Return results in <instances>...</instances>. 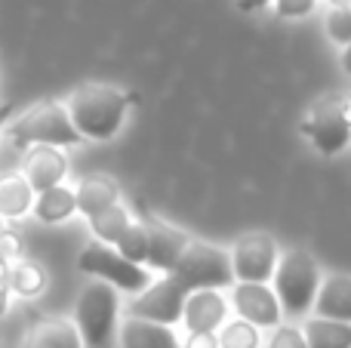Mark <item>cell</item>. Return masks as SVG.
<instances>
[{"instance_id":"obj_1","label":"cell","mask_w":351,"mask_h":348,"mask_svg":"<svg viewBox=\"0 0 351 348\" xmlns=\"http://www.w3.org/2000/svg\"><path fill=\"white\" fill-rule=\"evenodd\" d=\"M71 123L77 127L80 139L108 142L121 133L130 108V92L111 84H80L65 102Z\"/></svg>"},{"instance_id":"obj_2","label":"cell","mask_w":351,"mask_h":348,"mask_svg":"<svg viewBox=\"0 0 351 348\" xmlns=\"http://www.w3.org/2000/svg\"><path fill=\"white\" fill-rule=\"evenodd\" d=\"M12 145L16 148H31V145H53V148H71L80 142L77 127L71 123L65 102H37L28 111L16 117L6 127Z\"/></svg>"},{"instance_id":"obj_3","label":"cell","mask_w":351,"mask_h":348,"mask_svg":"<svg viewBox=\"0 0 351 348\" xmlns=\"http://www.w3.org/2000/svg\"><path fill=\"white\" fill-rule=\"evenodd\" d=\"M117 314L121 299L117 290L105 281H90L77 296L74 306V327H77L84 348H111L117 333Z\"/></svg>"},{"instance_id":"obj_4","label":"cell","mask_w":351,"mask_h":348,"mask_svg":"<svg viewBox=\"0 0 351 348\" xmlns=\"http://www.w3.org/2000/svg\"><path fill=\"white\" fill-rule=\"evenodd\" d=\"M271 281H274V293L280 299V312L299 318V314H305L315 306L317 287H321V271H317V262L311 253L290 250L278 259Z\"/></svg>"},{"instance_id":"obj_5","label":"cell","mask_w":351,"mask_h":348,"mask_svg":"<svg viewBox=\"0 0 351 348\" xmlns=\"http://www.w3.org/2000/svg\"><path fill=\"white\" fill-rule=\"evenodd\" d=\"M176 281L191 293V290H222L234 284L231 256L222 247L204 244V240H188L179 265L170 271Z\"/></svg>"},{"instance_id":"obj_6","label":"cell","mask_w":351,"mask_h":348,"mask_svg":"<svg viewBox=\"0 0 351 348\" xmlns=\"http://www.w3.org/2000/svg\"><path fill=\"white\" fill-rule=\"evenodd\" d=\"M77 269L84 275H93L99 281L111 284L121 293H133V296L152 284V275L145 271V265L127 259L117 247L105 244V240H93V244L84 247V253L77 259Z\"/></svg>"},{"instance_id":"obj_7","label":"cell","mask_w":351,"mask_h":348,"mask_svg":"<svg viewBox=\"0 0 351 348\" xmlns=\"http://www.w3.org/2000/svg\"><path fill=\"white\" fill-rule=\"evenodd\" d=\"M299 133L308 136L315 142V148L327 158L346 151L351 142V121L342 108V96L339 99H321L308 114L299 123Z\"/></svg>"},{"instance_id":"obj_8","label":"cell","mask_w":351,"mask_h":348,"mask_svg":"<svg viewBox=\"0 0 351 348\" xmlns=\"http://www.w3.org/2000/svg\"><path fill=\"white\" fill-rule=\"evenodd\" d=\"M185 299H188V290L182 287L173 275H164L160 281H152L145 290L136 293V299L130 302L127 314L130 318H145V321H154V324L173 327L182 321Z\"/></svg>"},{"instance_id":"obj_9","label":"cell","mask_w":351,"mask_h":348,"mask_svg":"<svg viewBox=\"0 0 351 348\" xmlns=\"http://www.w3.org/2000/svg\"><path fill=\"white\" fill-rule=\"evenodd\" d=\"M278 265V244L271 234L265 232H250L234 240L231 250V269H234V281H253L268 284Z\"/></svg>"},{"instance_id":"obj_10","label":"cell","mask_w":351,"mask_h":348,"mask_svg":"<svg viewBox=\"0 0 351 348\" xmlns=\"http://www.w3.org/2000/svg\"><path fill=\"white\" fill-rule=\"evenodd\" d=\"M231 302H234L237 314L256 327H278L280 324V299L268 284L253 281H237L231 290Z\"/></svg>"},{"instance_id":"obj_11","label":"cell","mask_w":351,"mask_h":348,"mask_svg":"<svg viewBox=\"0 0 351 348\" xmlns=\"http://www.w3.org/2000/svg\"><path fill=\"white\" fill-rule=\"evenodd\" d=\"M145 238H148V256H145V265L154 271H164V275H170V271L179 265L182 253H185L188 247V234L179 232V228L167 225V222L154 219V216H148L145 222Z\"/></svg>"},{"instance_id":"obj_12","label":"cell","mask_w":351,"mask_h":348,"mask_svg":"<svg viewBox=\"0 0 351 348\" xmlns=\"http://www.w3.org/2000/svg\"><path fill=\"white\" fill-rule=\"evenodd\" d=\"M22 176L28 179V185L34 191L53 188V185L65 182L68 160H65V154H62V148H53V145H31V148H25Z\"/></svg>"},{"instance_id":"obj_13","label":"cell","mask_w":351,"mask_h":348,"mask_svg":"<svg viewBox=\"0 0 351 348\" xmlns=\"http://www.w3.org/2000/svg\"><path fill=\"white\" fill-rule=\"evenodd\" d=\"M228 306L219 296V290H191L185 299L182 324L188 333H216L225 324Z\"/></svg>"},{"instance_id":"obj_14","label":"cell","mask_w":351,"mask_h":348,"mask_svg":"<svg viewBox=\"0 0 351 348\" xmlns=\"http://www.w3.org/2000/svg\"><path fill=\"white\" fill-rule=\"evenodd\" d=\"M22 348H84L74 321L65 318H43L28 327Z\"/></svg>"},{"instance_id":"obj_15","label":"cell","mask_w":351,"mask_h":348,"mask_svg":"<svg viewBox=\"0 0 351 348\" xmlns=\"http://www.w3.org/2000/svg\"><path fill=\"white\" fill-rule=\"evenodd\" d=\"M121 348H182L173 327L145 318H130L121 324Z\"/></svg>"},{"instance_id":"obj_16","label":"cell","mask_w":351,"mask_h":348,"mask_svg":"<svg viewBox=\"0 0 351 348\" xmlns=\"http://www.w3.org/2000/svg\"><path fill=\"white\" fill-rule=\"evenodd\" d=\"M37 222L43 225H59V222L71 219L77 213V197H74V188H68L65 182L53 185V188H43L34 195V207H31Z\"/></svg>"},{"instance_id":"obj_17","label":"cell","mask_w":351,"mask_h":348,"mask_svg":"<svg viewBox=\"0 0 351 348\" xmlns=\"http://www.w3.org/2000/svg\"><path fill=\"white\" fill-rule=\"evenodd\" d=\"M317 318H333L351 324V277L348 275H333L317 287L315 306Z\"/></svg>"},{"instance_id":"obj_18","label":"cell","mask_w":351,"mask_h":348,"mask_svg":"<svg viewBox=\"0 0 351 348\" xmlns=\"http://www.w3.org/2000/svg\"><path fill=\"white\" fill-rule=\"evenodd\" d=\"M37 191L28 185V179L19 176H0V219H22L34 207Z\"/></svg>"},{"instance_id":"obj_19","label":"cell","mask_w":351,"mask_h":348,"mask_svg":"<svg viewBox=\"0 0 351 348\" xmlns=\"http://www.w3.org/2000/svg\"><path fill=\"white\" fill-rule=\"evenodd\" d=\"M74 197H77V213L93 216L111 203H121V188L105 176H90L74 188Z\"/></svg>"},{"instance_id":"obj_20","label":"cell","mask_w":351,"mask_h":348,"mask_svg":"<svg viewBox=\"0 0 351 348\" xmlns=\"http://www.w3.org/2000/svg\"><path fill=\"white\" fill-rule=\"evenodd\" d=\"M302 336L308 348H351V324L333 318H311Z\"/></svg>"},{"instance_id":"obj_21","label":"cell","mask_w":351,"mask_h":348,"mask_svg":"<svg viewBox=\"0 0 351 348\" xmlns=\"http://www.w3.org/2000/svg\"><path fill=\"white\" fill-rule=\"evenodd\" d=\"M86 222H90V232L96 234V240L114 244V240L121 238L123 228L133 222V216H130L121 203H111V207H105V210H99V213L86 216Z\"/></svg>"},{"instance_id":"obj_22","label":"cell","mask_w":351,"mask_h":348,"mask_svg":"<svg viewBox=\"0 0 351 348\" xmlns=\"http://www.w3.org/2000/svg\"><path fill=\"white\" fill-rule=\"evenodd\" d=\"M6 275H10V290L19 296H37L43 290V281H47L43 269L34 262H19V265H12Z\"/></svg>"},{"instance_id":"obj_23","label":"cell","mask_w":351,"mask_h":348,"mask_svg":"<svg viewBox=\"0 0 351 348\" xmlns=\"http://www.w3.org/2000/svg\"><path fill=\"white\" fill-rule=\"evenodd\" d=\"M111 247H117V250H121L127 259H133V262L145 265V256H148V238H145V225L133 219L127 228H123V232H121V238H117Z\"/></svg>"},{"instance_id":"obj_24","label":"cell","mask_w":351,"mask_h":348,"mask_svg":"<svg viewBox=\"0 0 351 348\" xmlns=\"http://www.w3.org/2000/svg\"><path fill=\"white\" fill-rule=\"evenodd\" d=\"M219 348H259V327L250 321H231L219 333Z\"/></svg>"},{"instance_id":"obj_25","label":"cell","mask_w":351,"mask_h":348,"mask_svg":"<svg viewBox=\"0 0 351 348\" xmlns=\"http://www.w3.org/2000/svg\"><path fill=\"white\" fill-rule=\"evenodd\" d=\"M327 34L342 47L351 40V0H330Z\"/></svg>"},{"instance_id":"obj_26","label":"cell","mask_w":351,"mask_h":348,"mask_svg":"<svg viewBox=\"0 0 351 348\" xmlns=\"http://www.w3.org/2000/svg\"><path fill=\"white\" fill-rule=\"evenodd\" d=\"M268 348H308V345H305L302 330H296V327H280V330L271 333Z\"/></svg>"},{"instance_id":"obj_27","label":"cell","mask_w":351,"mask_h":348,"mask_svg":"<svg viewBox=\"0 0 351 348\" xmlns=\"http://www.w3.org/2000/svg\"><path fill=\"white\" fill-rule=\"evenodd\" d=\"M315 3L317 0H274V10L284 18H299V16H308L315 10Z\"/></svg>"},{"instance_id":"obj_28","label":"cell","mask_w":351,"mask_h":348,"mask_svg":"<svg viewBox=\"0 0 351 348\" xmlns=\"http://www.w3.org/2000/svg\"><path fill=\"white\" fill-rule=\"evenodd\" d=\"M182 348H219V336L216 333H188Z\"/></svg>"},{"instance_id":"obj_29","label":"cell","mask_w":351,"mask_h":348,"mask_svg":"<svg viewBox=\"0 0 351 348\" xmlns=\"http://www.w3.org/2000/svg\"><path fill=\"white\" fill-rule=\"evenodd\" d=\"M268 3H274V0H237V6H241L243 12H256V10H262V6H268Z\"/></svg>"},{"instance_id":"obj_30","label":"cell","mask_w":351,"mask_h":348,"mask_svg":"<svg viewBox=\"0 0 351 348\" xmlns=\"http://www.w3.org/2000/svg\"><path fill=\"white\" fill-rule=\"evenodd\" d=\"M10 117H12V105H0V136L10 127Z\"/></svg>"},{"instance_id":"obj_31","label":"cell","mask_w":351,"mask_h":348,"mask_svg":"<svg viewBox=\"0 0 351 348\" xmlns=\"http://www.w3.org/2000/svg\"><path fill=\"white\" fill-rule=\"evenodd\" d=\"M6 306H10V290L0 284V314H6Z\"/></svg>"},{"instance_id":"obj_32","label":"cell","mask_w":351,"mask_h":348,"mask_svg":"<svg viewBox=\"0 0 351 348\" xmlns=\"http://www.w3.org/2000/svg\"><path fill=\"white\" fill-rule=\"evenodd\" d=\"M342 68L351 74V40L346 43V53H342Z\"/></svg>"},{"instance_id":"obj_33","label":"cell","mask_w":351,"mask_h":348,"mask_svg":"<svg viewBox=\"0 0 351 348\" xmlns=\"http://www.w3.org/2000/svg\"><path fill=\"white\" fill-rule=\"evenodd\" d=\"M0 238H3V219H0Z\"/></svg>"}]
</instances>
